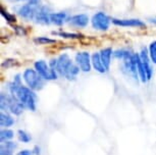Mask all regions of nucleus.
Segmentation results:
<instances>
[{
	"instance_id": "obj_1",
	"label": "nucleus",
	"mask_w": 156,
	"mask_h": 155,
	"mask_svg": "<svg viewBox=\"0 0 156 155\" xmlns=\"http://www.w3.org/2000/svg\"><path fill=\"white\" fill-rule=\"evenodd\" d=\"M9 91L13 96L19 99L20 103L29 110L35 111L36 110V103H37V96L32 89L29 87L23 86L20 83V75L16 76L14 80L9 84Z\"/></svg>"
},
{
	"instance_id": "obj_2",
	"label": "nucleus",
	"mask_w": 156,
	"mask_h": 155,
	"mask_svg": "<svg viewBox=\"0 0 156 155\" xmlns=\"http://www.w3.org/2000/svg\"><path fill=\"white\" fill-rule=\"evenodd\" d=\"M55 69L58 75L66 78L67 81H75L80 72V68L70 60L67 54H61L57 58Z\"/></svg>"
},
{
	"instance_id": "obj_3",
	"label": "nucleus",
	"mask_w": 156,
	"mask_h": 155,
	"mask_svg": "<svg viewBox=\"0 0 156 155\" xmlns=\"http://www.w3.org/2000/svg\"><path fill=\"white\" fill-rule=\"evenodd\" d=\"M1 102H0V107L1 110H9V111L14 115H20V113L23 111L25 106L23 105V103H20V100L17 99L16 96H13L12 94H6V93H1L0 96Z\"/></svg>"
},
{
	"instance_id": "obj_4",
	"label": "nucleus",
	"mask_w": 156,
	"mask_h": 155,
	"mask_svg": "<svg viewBox=\"0 0 156 155\" xmlns=\"http://www.w3.org/2000/svg\"><path fill=\"white\" fill-rule=\"evenodd\" d=\"M23 81L26 82L27 86L32 89L33 91H38L41 90L44 87V79L38 74V72L36 69H28L23 72Z\"/></svg>"
},
{
	"instance_id": "obj_5",
	"label": "nucleus",
	"mask_w": 156,
	"mask_h": 155,
	"mask_svg": "<svg viewBox=\"0 0 156 155\" xmlns=\"http://www.w3.org/2000/svg\"><path fill=\"white\" fill-rule=\"evenodd\" d=\"M35 69L38 72L41 77L44 80L47 81H52V80H56L57 79V72L52 68L50 64H47L46 61L44 60H38L34 64Z\"/></svg>"
},
{
	"instance_id": "obj_6",
	"label": "nucleus",
	"mask_w": 156,
	"mask_h": 155,
	"mask_svg": "<svg viewBox=\"0 0 156 155\" xmlns=\"http://www.w3.org/2000/svg\"><path fill=\"white\" fill-rule=\"evenodd\" d=\"M111 19H109V16H107L106 13L102 12V11H99V12L95 13L92 16V19H91V23H92V27L95 29V30H99V31H105L109 28Z\"/></svg>"
},
{
	"instance_id": "obj_7",
	"label": "nucleus",
	"mask_w": 156,
	"mask_h": 155,
	"mask_svg": "<svg viewBox=\"0 0 156 155\" xmlns=\"http://www.w3.org/2000/svg\"><path fill=\"white\" fill-rule=\"evenodd\" d=\"M40 7L41 6L39 5V3H32V2H28L27 4H23L19 8L17 13L26 19L35 20V17H36L38 11H39V9H40Z\"/></svg>"
},
{
	"instance_id": "obj_8",
	"label": "nucleus",
	"mask_w": 156,
	"mask_h": 155,
	"mask_svg": "<svg viewBox=\"0 0 156 155\" xmlns=\"http://www.w3.org/2000/svg\"><path fill=\"white\" fill-rule=\"evenodd\" d=\"M76 65L84 72H89L92 68V61L91 56L88 52H78L76 54Z\"/></svg>"
},
{
	"instance_id": "obj_9",
	"label": "nucleus",
	"mask_w": 156,
	"mask_h": 155,
	"mask_svg": "<svg viewBox=\"0 0 156 155\" xmlns=\"http://www.w3.org/2000/svg\"><path fill=\"white\" fill-rule=\"evenodd\" d=\"M112 24L119 27H126V28H144L145 23L137 19H111Z\"/></svg>"
},
{
	"instance_id": "obj_10",
	"label": "nucleus",
	"mask_w": 156,
	"mask_h": 155,
	"mask_svg": "<svg viewBox=\"0 0 156 155\" xmlns=\"http://www.w3.org/2000/svg\"><path fill=\"white\" fill-rule=\"evenodd\" d=\"M140 58L142 60V63L145 68V71H146V74H147V79L148 81L151 79L152 77V74H153V69L151 68V59H150V56H149V51H147L146 48H143L142 51L140 52Z\"/></svg>"
},
{
	"instance_id": "obj_11",
	"label": "nucleus",
	"mask_w": 156,
	"mask_h": 155,
	"mask_svg": "<svg viewBox=\"0 0 156 155\" xmlns=\"http://www.w3.org/2000/svg\"><path fill=\"white\" fill-rule=\"evenodd\" d=\"M50 14L51 12L46 6H41L39 11H38L36 17H35V22L37 24L41 25H49L51 24V20H50Z\"/></svg>"
},
{
	"instance_id": "obj_12",
	"label": "nucleus",
	"mask_w": 156,
	"mask_h": 155,
	"mask_svg": "<svg viewBox=\"0 0 156 155\" xmlns=\"http://www.w3.org/2000/svg\"><path fill=\"white\" fill-rule=\"evenodd\" d=\"M88 23H89V17L85 13L76 14L69 19V24L78 28H85L88 25Z\"/></svg>"
},
{
	"instance_id": "obj_13",
	"label": "nucleus",
	"mask_w": 156,
	"mask_h": 155,
	"mask_svg": "<svg viewBox=\"0 0 156 155\" xmlns=\"http://www.w3.org/2000/svg\"><path fill=\"white\" fill-rule=\"evenodd\" d=\"M91 61H92V66L96 72H100V74H103V72H107L106 68H105L104 64L102 62L101 56H100V52L93 53V55L91 56Z\"/></svg>"
},
{
	"instance_id": "obj_14",
	"label": "nucleus",
	"mask_w": 156,
	"mask_h": 155,
	"mask_svg": "<svg viewBox=\"0 0 156 155\" xmlns=\"http://www.w3.org/2000/svg\"><path fill=\"white\" fill-rule=\"evenodd\" d=\"M17 147V144L11 141H5L0 146V155H12L13 151Z\"/></svg>"
},
{
	"instance_id": "obj_15",
	"label": "nucleus",
	"mask_w": 156,
	"mask_h": 155,
	"mask_svg": "<svg viewBox=\"0 0 156 155\" xmlns=\"http://www.w3.org/2000/svg\"><path fill=\"white\" fill-rule=\"evenodd\" d=\"M67 19L66 12L63 11H59V12H51L50 14V20H51V24H54L56 26H61L66 22Z\"/></svg>"
},
{
	"instance_id": "obj_16",
	"label": "nucleus",
	"mask_w": 156,
	"mask_h": 155,
	"mask_svg": "<svg viewBox=\"0 0 156 155\" xmlns=\"http://www.w3.org/2000/svg\"><path fill=\"white\" fill-rule=\"evenodd\" d=\"M111 55H112V49L111 48H104L100 51V56H101L102 62H103V64H104L105 68H106L107 71L109 69Z\"/></svg>"
},
{
	"instance_id": "obj_17",
	"label": "nucleus",
	"mask_w": 156,
	"mask_h": 155,
	"mask_svg": "<svg viewBox=\"0 0 156 155\" xmlns=\"http://www.w3.org/2000/svg\"><path fill=\"white\" fill-rule=\"evenodd\" d=\"M14 124V119L12 118V116L8 113H5L3 111H1L0 113V125L2 128H8L11 127Z\"/></svg>"
},
{
	"instance_id": "obj_18",
	"label": "nucleus",
	"mask_w": 156,
	"mask_h": 155,
	"mask_svg": "<svg viewBox=\"0 0 156 155\" xmlns=\"http://www.w3.org/2000/svg\"><path fill=\"white\" fill-rule=\"evenodd\" d=\"M13 136H14V134L11 130L3 129V130H1V133H0V140H1V142L9 141L10 139L13 138Z\"/></svg>"
},
{
	"instance_id": "obj_19",
	"label": "nucleus",
	"mask_w": 156,
	"mask_h": 155,
	"mask_svg": "<svg viewBox=\"0 0 156 155\" xmlns=\"http://www.w3.org/2000/svg\"><path fill=\"white\" fill-rule=\"evenodd\" d=\"M148 51H149V56H150V59L152 61V63L156 64V41H153V42L150 44Z\"/></svg>"
},
{
	"instance_id": "obj_20",
	"label": "nucleus",
	"mask_w": 156,
	"mask_h": 155,
	"mask_svg": "<svg viewBox=\"0 0 156 155\" xmlns=\"http://www.w3.org/2000/svg\"><path fill=\"white\" fill-rule=\"evenodd\" d=\"M17 135H19V140L20 142H23V143L31 142L32 137H31V135H29L27 132H25L23 130H20L19 132H17Z\"/></svg>"
},
{
	"instance_id": "obj_21",
	"label": "nucleus",
	"mask_w": 156,
	"mask_h": 155,
	"mask_svg": "<svg viewBox=\"0 0 156 155\" xmlns=\"http://www.w3.org/2000/svg\"><path fill=\"white\" fill-rule=\"evenodd\" d=\"M113 55H114V57L119 58L120 60H123V59H126V58H128L129 56H131L132 53L128 50H116L113 52Z\"/></svg>"
},
{
	"instance_id": "obj_22",
	"label": "nucleus",
	"mask_w": 156,
	"mask_h": 155,
	"mask_svg": "<svg viewBox=\"0 0 156 155\" xmlns=\"http://www.w3.org/2000/svg\"><path fill=\"white\" fill-rule=\"evenodd\" d=\"M53 35H57L62 38H72V39H76V38H80L81 35L79 34H73V33H66V32H53Z\"/></svg>"
},
{
	"instance_id": "obj_23",
	"label": "nucleus",
	"mask_w": 156,
	"mask_h": 155,
	"mask_svg": "<svg viewBox=\"0 0 156 155\" xmlns=\"http://www.w3.org/2000/svg\"><path fill=\"white\" fill-rule=\"evenodd\" d=\"M1 16H3L4 19L7 20V22H9V23H14L16 20V16H14L13 14H10L9 12H8V11L3 9V8L1 9Z\"/></svg>"
},
{
	"instance_id": "obj_24",
	"label": "nucleus",
	"mask_w": 156,
	"mask_h": 155,
	"mask_svg": "<svg viewBox=\"0 0 156 155\" xmlns=\"http://www.w3.org/2000/svg\"><path fill=\"white\" fill-rule=\"evenodd\" d=\"M35 42L39 43V44H53L55 43V40H52V39H49L47 37H39V38H36L35 39Z\"/></svg>"
},
{
	"instance_id": "obj_25",
	"label": "nucleus",
	"mask_w": 156,
	"mask_h": 155,
	"mask_svg": "<svg viewBox=\"0 0 156 155\" xmlns=\"http://www.w3.org/2000/svg\"><path fill=\"white\" fill-rule=\"evenodd\" d=\"M33 154H34L33 151H31V150H22V151H20L16 155H33Z\"/></svg>"
},
{
	"instance_id": "obj_26",
	"label": "nucleus",
	"mask_w": 156,
	"mask_h": 155,
	"mask_svg": "<svg viewBox=\"0 0 156 155\" xmlns=\"http://www.w3.org/2000/svg\"><path fill=\"white\" fill-rule=\"evenodd\" d=\"M32 151H33V153H34V154L40 155V147H39V146H35L34 149H33Z\"/></svg>"
},
{
	"instance_id": "obj_27",
	"label": "nucleus",
	"mask_w": 156,
	"mask_h": 155,
	"mask_svg": "<svg viewBox=\"0 0 156 155\" xmlns=\"http://www.w3.org/2000/svg\"><path fill=\"white\" fill-rule=\"evenodd\" d=\"M28 2H32V3H39V0H27Z\"/></svg>"
},
{
	"instance_id": "obj_28",
	"label": "nucleus",
	"mask_w": 156,
	"mask_h": 155,
	"mask_svg": "<svg viewBox=\"0 0 156 155\" xmlns=\"http://www.w3.org/2000/svg\"><path fill=\"white\" fill-rule=\"evenodd\" d=\"M10 2H19V1H20V0H9Z\"/></svg>"
}]
</instances>
